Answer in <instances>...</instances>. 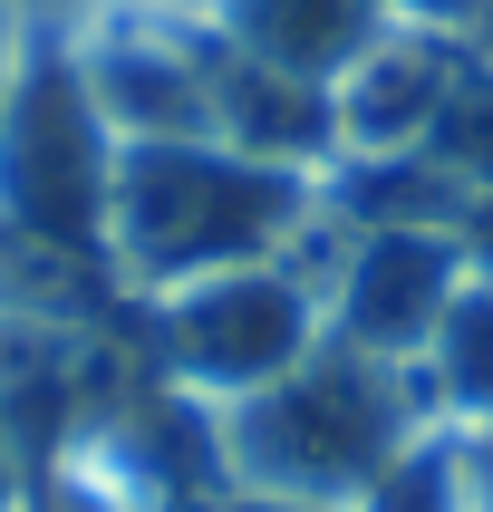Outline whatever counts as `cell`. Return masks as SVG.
<instances>
[{"instance_id":"obj_1","label":"cell","mask_w":493,"mask_h":512,"mask_svg":"<svg viewBox=\"0 0 493 512\" xmlns=\"http://www.w3.org/2000/svg\"><path fill=\"white\" fill-rule=\"evenodd\" d=\"M300 223H310V174L232 155L223 136H136V145H116L107 252L145 290L271 261Z\"/></svg>"},{"instance_id":"obj_2","label":"cell","mask_w":493,"mask_h":512,"mask_svg":"<svg viewBox=\"0 0 493 512\" xmlns=\"http://www.w3.org/2000/svg\"><path fill=\"white\" fill-rule=\"evenodd\" d=\"M406 445V397L397 358H368L348 339H319L310 358L271 387L223 406V464L252 493H290V503H358Z\"/></svg>"},{"instance_id":"obj_3","label":"cell","mask_w":493,"mask_h":512,"mask_svg":"<svg viewBox=\"0 0 493 512\" xmlns=\"http://www.w3.org/2000/svg\"><path fill=\"white\" fill-rule=\"evenodd\" d=\"M116 126L87 87L68 29H20L0 87V223L39 252H107L116 213Z\"/></svg>"},{"instance_id":"obj_4","label":"cell","mask_w":493,"mask_h":512,"mask_svg":"<svg viewBox=\"0 0 493 512\" xmlns=\"http://www.w3.org/2000/svg\"><path fill=\"white\" fill-rule=\"evenodd\" d=\"M310 348H319V300L290 271H271V261L155 290V358H165L174 387H194L213 406L290 377Z\"/></svg>"},{"instance_id":"obj_5","label":"cell","mask_w":493,"mask_h":512,"mask_svg":"<svg viewBox=\"0 0 493 512\" xmlns=\"http://www.w3.org/2000/svg\"><path fill=\"white\" fill-rule=\"evenodd\" d=\"M464 223H368L339 271V339L368 358H426L445 300L464 290Z\"/></svg>"},{"instance_id":"obj_6","label":"cell","mask_w":493,"mask_h":512,"mask_svg":"<svg viewBox=\"0 0 493 512\" xmlns=\"http://www.w3.org/2000/svg\"><path fill=\"white\" fill-rule=\"evenodd\" d=\"M455 68H464L455 39L397 20L339 87H329V97H339V155H416L435 107H445V87H455Z\"/></svg>"},{"instance_id":"obj_7","label":"cell","mask_w":493,"mask_h":512,"mask_svg":"<svg viewBox=\"0 0 493 512\" xmlns=\"http://www.w3.org/2000/svg\"><path fill=\"white\" fill-rule=\"evenodd\" d=\"M387 0H213V39L281 78H310V87H339L358 58L387 39Z\"/></svg>"},{"instance_id":"obj_8","label":"cell","mask_w":493,"mask_h":512,"mask_svg":"<svg viewBox=\"0 0 493 512\" xmlns=\"http://www.w3.org/2000/svg\"><path fill=\"white\" fill-rule=\"evenodd\" d=\"M426 368H435V387H445L455 416H484L493 426V281L484 271H464V290L445 300V319L426 339Z\"/></svg>"},{"instance_id":"obj_9","label":"cell","mask_w":493,"mask_h":512,"mask_svg":"<svg viewBox=\"0 0 493 512\" xmlns=\"http://www.w3.org/2000/svg\"><path fill=\"white\" fill-rule=\"evenodd\" d=\"M348 512H484L474 455H464L455 435H406L397 455H387V474H377Z\"/></svg>"},{"instance_id":"obj_10","label":"cell","mask_w":493,"mask_h":512,"mask_svg":"<svg viewBox=\"0 0 493 512\" xmlns=\"http://www.w3.org/2000/svg\"><path fill=\"white\" fill-rule=\"evenodd\" d=\"M435 174H455L464 194H493V58H464L445 107H435L426 145H416Z\"/></svg>"},{"instance_id":"obj_11","label":"cell","mask_w":493,"mask_h":512,"mask_svg":"<svg viewBox=\"0 0 493 512\" xmlns=\"http://www.w3.org/2000/svg\"><path fill=\"white\" fill-rule=\"evenodd\" d=\"M493 0H387V20H406V29H435V39H455V29H474Z\"/></svg>"},{"instance_id":"obj_12","label":"cell","mask_w":493,"mask_h":512,"mask_svg":"<svg viewBox=\"0 0 493 512\" xmlns=\"http://www.w3.org/2000/svg\"><path fill=\"white\" fill-rule=\"evenodd\" d=\"M223 512H329V503H290V493H242V503H223Z\"/></svg>"},{"instance_id":"obj_13","label":"cell","mask_w":493,"mask_h":512,"mask_svg":"<svg viewBox=\"0 0 493 512\" xmlns=\"http://www.w3.org/2000/svg\"><path fill=\"white\" fill-rule=\"evenodd\" d=\"M10 49H20V20H10V0H0V87H10Z\"/></svg>"},{"instance_id":"obj_14","label":"cell","mask_w":493,"mask_h":512,"mask_svg":"<svg viewBox=\"0 0 493 512\" xmlns=\"http://www.w3.org/2000/svg\"><path fill=\"white\" fill-rule=\"evenodd\" d=\"M0 512H10V426H0Z\"/></svg>"},{"instance_id":"obj_15","label":"cell","mask_w":493,"mask_h":512,"mask_svg":"<svg viewBox=\"0 0 493 512\" xmlns=\"http://www.w3.org/2000/svg\"><path fill=\"white\" fill-rule=\"evenodd\" d=\"M136 10H213V0H136Z\"/></svg>"}]
</instances>
